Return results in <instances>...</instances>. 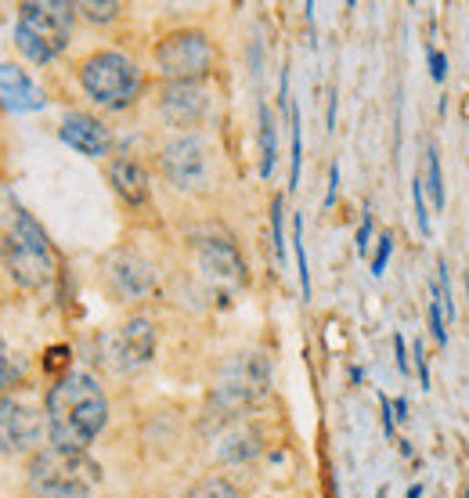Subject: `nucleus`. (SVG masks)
<instances>
[{
	"label": "nucleus",
	"mask_w": 469,
	"mask_h": 498,
	"mask_svg": "<svg viewBox=\"0 0 469 498\" xmlns=\"http://www.w3.org/2000/svg\"><path fill=\"white\" fill-rule=\"evenodd\" d=\"M108 422V401L87 372H69L47 391V433L51 444L69 452H87Z\"/></svg>",
	"instance_id": "1"
},
{
	"label": "nucleus",
	"mask_w": 469,
	"mask_h": 498,
	"mask_svg": "<svg viewBox=\"0 0 469 498\" xmlns=\"http://www.w3.org/2000/svg\"><path fill=\"white\" fill-rule=\"evenodd\" d=\"M25 481L36 498H91L101 484V466L87 452L47 444L29 459Z\"/></svg>",
	"instance_id": "2"
},
{
	"label": "nucleus",
	"mask_w": 469,
	"mask_h": 498,
	"mask_svg": "<svg viewBox=\"0 0 469 498\" xmlns=\"http://www.w3.org/2000/svg\"><path fill=\"white\" fill-rule=\"evenodd\" d=\"M73 22H76V4H66V0L22 4L18 7V25H15V44L29 62L44 66V62L58 58L69 47Z\"/></svg>",
	"instance_id": "3"
},
{
	"label": "nucleus",
	"mask_w": 469,
	"mask_h": 498,
	"mask_svg": "<svg viewBox=\"0 0 469 498\" xmlns=\"http://www.w3.org/2000/svg\"><path fill=\"white\" fill-rule=\"evenodd\" d=\"M0 253H4L7 275L25 290H44L55 279L51 242H47L44 228L25 209H15V220L4 235V242H0Z\"/></svg>",
	"instance_id": "4"
},
{
	"label": "nucleus",
	"mask_w": 469,
	"mask_h": 498,
	"mask_svg": "<svg viewBox=\"0 0 469 498\" xmlns=\"http://www.w3.org/2000/svg\"><path fill=\"white\" fill-rule=\"evenodd\" d=\"M80 84L87 91V98L97 101L101 108H127L141 95V69L134 58L119 55V51H97L91 58H84L80 66Z\"/></svg>",
	"instance_id": "5"
},
{
	"label": "nucleus",
	"mask_w": 469,
	"mask_h": 498,
	"mask_svg": "<svg viewBox=\"0 0 469 498\" xmlns=\"http://www.w3.org/2000/svg\"><path fill=\"white\" fill-rule=\"evenodd\" d=\"M271 391V365L264 354L250 351V354H235L220 376H217V387H213V408H220L224 415H235L250 404L264 398Z\"/></svg>",
	"instance_id": "6"
},
{
	"label": "nucleus",
	"mask_w": 469,
	"mask_h": 498,
	"mask_svg": "<svg viewBox=\"0 0 469 498\" xmlns=\"http://www.w3.org/2000/svg\"><path fill=\"white\" fill-rule=\"evenodd\" d=\"M152 58L167 80H202L213 66V44L199 29H181V33L163 36Z\"/></svg>",
	"instance_id": "7"
},
{
	"label": "nucleus",
	"mask_w": 469,
	"mask_h": 498,
	"mask_svg": "<svg viewBox=\"0 0 469 498\" xmlns=\"http://www.w3.org/2000/svg\"><path fill=\"white\" fill-rule=\"evenodd\" d=\"M159 163H163L167 181L181 192H199L209 181V148L199 134H181L167 141Z\"/></svg>",
	"instance_id": "8"
},
{
	"label": "nucleus",
	"mask_w": 469,
	"mask_h": 498,
	"mask_svg": "<svg viewBox=\"0 0 469 498\" xmlns=\"http://www.w3.org/2000/svg\"><path fill=\"white\" fill-rule=\"evenodd\" d=\"M195 260H199L202 279L213 282V286L235 290V286L246 282L242 253L235 249V242L228 235H199L195 239Z\"/></svg>",
	"instance_id": "9"
},
{
	"label": "nucleus",
	"mask_w": 469,
	"mask_h": 498,
	"mask_svg": "<svg viewBox=\"0 0 469 498\" xmlns=\"http://www.w3.org/2000/svg\"><path fill=\"white\" fill-rule=\"evenodd\" d=\"M156 358V325L148 318H130L108 336V361L119 372H138Z\"/></svg>",
	"instance_id": "10"
},
{
	"label": "nucleus",
	"mask_w": 469,
	"mask_h": 498,
	"mask_svg": "<svg viewBox=\"0 0 469 498\" xmlns=\"http://www.w3.org/2000/svg\"><path fill=\"white\" fill-rule=\"evenodd\" d=\"M44 415L15 398H0V455H22L40 444Z\"/></svg>",
	"instance_id": "11"
},
{
	"label": "nucleus",
	"mask_w": 469,
	"mask_h": 498,
	"mask_svg": "<svg viewBox=\"0 0 469 498\" xmlns=\"http://www.w3.org/2000/svg\"><path fill=\"white\" fill-rule=\"evenodd\" d=\"M105 275H108V286L123 300H141L156 290V268L134 249H116L105 264Z\"/></svg>",
	"instance_id": "12"
},
{
	"label": "nucleus",
	"mask_w": 469,
	"mask_h": 498,
	"mask_svg": "<svg viewBox=\"0 0 469 498\" xmlns=\"http://www.w3.org/2000/svg\"><path fill=\"white\" fill-rule=\"evenodd\" d=\"M206 108H209V95H206L202 80H170V84L163 87V95H159L163 119H167L170 127H181V130L202 123Z\"/></svg>",
	"instance_id": "13"
},
{
	"label": "nucleus",
	"mask_w": 469,
	"mask_h": 498,
	"mask_svg": "<svg viewBox=\"0 0 469 498\" xmlns=\"http://www.w3.org/2000/svg\"><path fill=\"white\" fill-rule=\"evenodd\" d=\"M62 141L69 148H76L80 156H87V159H105L112 152L108 127L97 116H87V112H69L62 119Z\"/></svg>",
	"instance_id": "14"
},
{
	"label": "nucleus",
	"mask_w": 469,
	"mask_h": 498,
	"mask_svg": "<svg viewBox=\"0 0 469 498\" xmlns=\"http://www.w3.org/2000/svg\"><path fill=\"white\" fill-rule=\"evenodd\" d=\"M44 105H47L44 91L29 80L25 69H18V66H0V108L36 112V108H44Z\"/></svg>",
	"instance_id": "15"
},
{
	"label": "nucleus",
	"mask_w": 469,
	"mask_h": 498,
	"mask_svg": "<svg viewBox=\"0 0 469 498\" xmlns=\"http://www.w3.org/2000/svg\"><path fill=\"white\" fill-rule=\"evenodd\" d=\"M108 181H112L116 196L127 199L130 206H141V202L148 199V174H145V167H141L138 159H130V156H119V159L108 163Z\"/></svg>",
	"instance_id": "16"
},
{
	"label": "nucleus",
	"mask_w": 469,
	"mask_h": 498,
	"mask_svg": "<svg viewBox=\"0 0 469 498\" xmlns=\"http://www.w3.org/2000/svg\"><path fill=\"white\" fill-rule=\"evenodd\" d=\"M260 448H264V437H260V430L250 426V422H235V426H228V430L217 437V455H220L224 462H250Z\"/></svg>",
	"instance_id": "17"
},
{
	"label": "nucleus",
	"mask_w": 469,
	"mask_h": 498,
	"mask_svg": "<svg viewBox=\"0 0 469 498\" xmlns=\"http://www.w3.org/2000/svg\"><path fill=\"white\" fill-rule=\"evenodd\" d=\"M275 156H279V148H275V119H271L268 105H260V174L264 178H271Z\"/></svg>",
	"instance_id": "18"
},
{
	"label": "nucleus",
	"mask_w": 469,
	"mask_h": 498,
	"mask_svg": "<svg viewBox=\"0 0 469 498\" xmlns=\"http://www.w3.org/2000/svg\"><path fill=\"white\" fill-rule=\"evenodd\" d=\"M185 498H239V488L228 477H202Z\"/></svg>",
	"instance_id": "19"
},
{
	"label": "nucleus",
	"mask_w": 469,
	"mask_h": 498,
	"mask_svg": "<svg viewBox=\"0 0 469 498\" xmlns=\"http://www.w3.org/2000/svg\"><path fill=\"white\" fill-rule=\"evenodd\" d=\"M292 249H296V264H300V290L303 300H311V271H307V249H303V217L296 213L292 220Z\"/></svg>",
	"instance_id": "20"
},
{
	"label": "nucleus",
	"mask_w": 469,
	"mask_h": 498,
	"mask_svg": "<svg viewBox=\"0 0 469 498\" xmlns=\"http://www.w3.org/2000/svg\"><path fill=\"white\" fill-rule=\"evenodd\" d=\"M426 188H430V196H433V206L441 209V206H444V178H441V156H437L433 145L426 148Z\"/></svg>",
	"instance_id": "21"
},
{
	"label": "nucleus",
	"mask_w": 469,
	"mask_h": 498,
	"mask_svg": "<svg viewBox=\"0 0 469 498\" xmlns=\"http://www.w3.org/2000/svg\"><path fill=\"white\" fill-rule=\"evenodd\" d=\"M22 383V361L4 347V340H0V391H11V387H18Z\"/></svg>",
	"instance_id": "22"
},
{
	"label": "nucleus",
	"mask_w": 469,
	"mask_h": 498,
	"mask_svg": "<svg viewBox=\"0 0 469 498\" xmlns=\"http://www.w3.org/2000/svg\"><path fill=\"white\" fill-rule=\"evenodd\" d=\"M76 15H84L87 22H112L116 15H119V4L116 0H80L76 4Z\"/></svg>",
	"instance_id": "23"
},
{
	"label": "nucleus",
	"mask_w": 469,
	"mask_h": 498,
	"mask_svg": "<svg viewBox=\"0 0 469 498\" xmlns=\"http://www.w3.org/2000/svg\"><path fill=\"white\" fill-rule=\"evenodd\" d=\"M289 119H292V174H289V185L296 188V181H300V159H303V141H300V108H289Z\"/></svg>",
	"instance_id": "24"
},
{
	"label": "nucleus",
	"mask_w": 469,
	"mask_h": 498,
	"mask_svg": "<svg viewBox=\"0 0 469 498\" xmlns=\"http://www.w3.org/2000/svg\"><path fill=\"white\" fill-rule=\"evenodd\" d=\"M441 300V290H433V303H430V332L437 343H448V329H444V307L437 303Z\"/></svg>",
	"instance_id": "25"
},
{
	"label": "nucleus",
	"mask_w": 469,
	"mask_h": 498,
	"mask_svg": "<svg viewBox=\"0 0 469 498\" xmlns=\"http://www.w3.org/2000/svg\"><path fill=\"white\" fill-rule=\"evenodd\" d=\"M412 196H415V220H419L423 235H430V213H426V202H423V174L415 178V185H412Z\"/></svg>",
	"instance_id": "26"
},
{
	"label": "nucleus",
	"mask_w": 469,
	"mask_h": 498,
	"mask_svg": "<svg viewBox=\"0 0 469 498\" xmlns=\"http://www.w3.org/2000/svg\"><path fill=\"white\" fill-rule=\"evenodd\" d=\"M390 253H393V235H382V239H379V249H375V257H372V275H375V279L386 271V260H390Z\"/></svg>",
	"instance_id": "27"
},
{
	"label": "nucleus",
	"mask_w": 469,
	"mask_h": 498,
	"mask_svg": "<svg viewBox=\"0 0 469 498\" xmlns=\"http://www.w3.org/2000/svg\"><path fill=\"white\" fill-rule=\"evenodd\" d=\"M271 228H275V253L279 260L285 257V235H281V196L271 202Z\"/></svg>",
	"instance_id": "28"
},
{
	"label": "nucleus",
	"mask_w": 469,
	"mask_h": 498,
	"mask_svg": "<svg viewBox=\"0 0 469 498\" xmlns=\"http://www.w3.org/2000/svg\"><path fill=\"white\" fill-rule=\"evenodd\" d=\"M415 369H419V380H423V391L430 387V369H426V347H423V340L415 343Z\"/></svg>",
	"instance_id": "29"
},
{
	"label": "nucleus",
	"mask_w": 469,
	"mask_h": 498,
	"mask_svg": "<svg viewBox=\"0 0 469 498\" xmlns=\"http://www.w3.org/2000/svg\"><path fill=\"white\" fill-rule=\"evenodd\" d=\"M369 239H372V217L365 213V224H362V231H358V253L365 257V249H369Z\"/></svg>",
	"instance_id": "30"
},
{
	"label": "nucleus",
	"mask_w": 469,
	"mask_h": 498,
	"mask_svg": "<svg viewBox=\"0 0 469 498\" xmlns=\"http://www.w3.org/2000/svg\"><path fill=\"white\" fill-rule=\"evenodd\" d=\"M430 66H433V80H444V55L441 51L430 55Z\"/></svg>",
	"instance_id": "31"
},
{
	"label": "nucleus",
	"mask_w": 469,
	"mask_h": 498,
	"mask_svg": "<svg viewBox=\"0 0 469 498\" xmlns=\"http://www.w3.org/2000/svg\"><path fill=\"white\" fill-rule=\"evenodd\" d=\"M393 347H397V365H401V372H408V358H404V336H397V340H393Z\"/></svg>",
	"instance_id": "32"
},
{
	"label": "nucleus",
	"mask_w": 469,
	"mask_h": 498,
	"mask_svg": "<svg viewBox=\"0 0 469 498\" xmlns=\"http://www.w3.org/2000/svg\"><path fill=\"white\" fill-rule=\"evenodd\" d=\"M336 185H340V167H332V178H329V196H325V206L336 199Z\"/></svg>",
	"instance_id": "33"
}]
</instances>
